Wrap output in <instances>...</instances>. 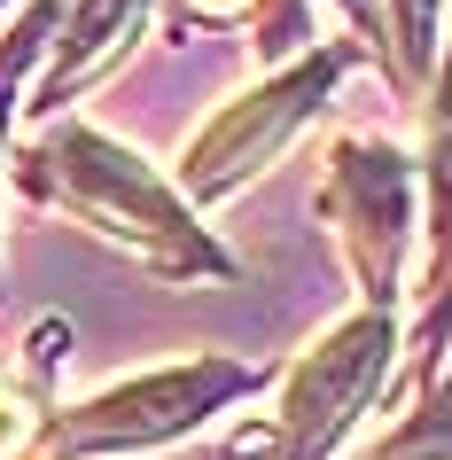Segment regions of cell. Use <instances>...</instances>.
I'll return each instance as SVG.
<instances>
[{
	"mask_svg": "<svg viewBox=\"0 0 452 460\" xmlns=\"http://www.w3.org/2000/svg\"><path fill=\"white\" fill-rule=\"evenodd\" d=\"M429 188H437V250H452V63L445 86H437V110H429Z\"/></svg>",
	"mask_w": 452,
	"mask_h": 460,
	"instance_id": "cell-7",
	"label": "cell"
},
{
	"mask_svg": "<svg viewBox=\"0 0 452 460\" xmlns=\"http://www.w3.org/2000/svg\"><path fill=\"white\" fill-rule=\"evenodd\" d=\"M351 63V48H328V55H305L297 71H281L273 86H258V94H242V102H226L203 133L188 141V164H180V188L188 195H226V188H242L250 172L273 156V148L297 133V125L320 110V94L335 86V71Z\"/></svg>",
	"mask_w": 452,
	"mask_h": 460,
	"instance_id": "cell-3",
	"label": "cell"
},
{
	"mask_svg": "<svg viewBox=\"0 0 452 460\" xmlns=\"http://www.w3.org/2000/svg\"><path fill=\"white\" fill-rule=\"evenodd\" d=\"M31 437H40V413H31L16 390H0V460H8V453H24Z\"/></svg>",
	"mask_w": 452,
	"mask_h": 460,
	"instance_id": "cell-9",
	"label": "cell"
},
{
	"mask_svg": "<svg viewBox=\"0 0 452 460\" xmlns=\"http://www.w3.org/2000/svg\"><path fill=\"white\" fill-rule=\"evenodd\" d=\"M382 367H390V320L359 313L343 320L320 351H305V367L281 390V421H273V453L281 460H320L335 437L359 421V406L375 398Z\"/></svg>",
	"mask_w": 452,
	"mask_h": 460,
	"instance_id": "cell-4",
	"label": "cell"
},
{
	"mask_svg": "<svg viewBox=\"0 0 452 460\" xmlns=\"http://www.w3.org/2000/svg\"><path fill=\"white\" fill-rule=\"evenodd\" d=\"M258 383L250 367L235 359H188V367H156V375H133V383L102 390L86 406L63 413L55 429V453L48 460H78V453H125V445H164V437L195 429L211 406L242 398Z\"/></svg>",
	"mask_w": 452,
	"mask_h": 460,
	"instance_id": "cell-2",
	"label": "cell"
},
{
	"mask_svg": "<svg viewBox=\"0 0 452 460\" xmlns=\"http://www.w3.org/2000/svg\"><path fill=\"white\" fill-rule=\"evenodd\" d=\"M141 16H148V0H78L71 31H63V48H55V71H48V86H40V110H63L71 86H86V78L141 31Z\"/></svg>",
	"mask_w": 452,
	"mask_h": 460,
	"instance_id": "cell-6",
	"label": "cell"
},
{
	"mask_svg": "<svg viewBox=\"0 0 452 460\" xmlns=\"http://www.w3.org/2000/svg\"><path fill=\"white\" fill-rule=\"evenodd\" d=\"M413 437H452V390H445V398H437V406L421 413V421H413V429H405V445H413Z\"/></svg>",
	"mask_w": 452,
	"mask_h": 460,
	"instance_id": "cell-10",
	"label": "cell"
},
{
	"mask_svg": "<svg viewBox=\"0 0 452 460\" xmlns=\"http://www.w3.org/2000/svg\"><path fill=\"white\" fill-rule=\"evenodd\" d=\"M429 31H437V0H398V55H405V71L429 63Z\"/></svg>",
	"mask_w": 452,
	"mask_h": 460,
	"instance_id": "cell-8",
	"label": "cell"
},
{
	"mask_svg": "<svg viewBox=\"0 0 452 460\" xmlns=\"http://www.w3.org/2000/svg\"><path fill=\"white\" fill-rule=\"evenodd\" d=\"M195 16H211V24H226V16H250V8H258V0H188Z\"/></svg>",
	"mask_w": 452,
	"mask_h": 460,
	"instance_id": "cell-11",
	"label": "cell"
},
{
	"mask_svg": "<svg viewBox=\"0 0 452 460\" xmlns=\"http://www.w3.org/2000/svg\"><path fill=\"white\" fill-rule=\"evenodd\" d=\"M31 188H55L71 211H86L94 226H110L118 243H133L148 266H164V273H226V258H218V250L195 234V218L180 211V195H172L133 148H118L110 133H94V125H63V133L31 156Z\"/></svg>",
	"mask_w": 452,
	"mask_h": 460,
	"instance_id": "cell-1",
	"label": "cell"
},
{
	"mask_svg": "<svg viewBox=\"0 0 452 460\" xmlns=\"http://www.w3.org/2000/svg\"><path fill=\"white\" fill-rule=\"evenodd\" d=\"M405 156L375 141H343L328 156V203L343 211V234H351V258L367 273V289L390 296V273H398L405 250Z\"/></svg>",
	"mask_w": 452,
	"mask_h": 460,
	"instance_id": "cell-5",
	"label": "cell"
},
{
	"mask_svg": "<svg viewBox=\"0 0 452 460\" xmlns=\"http://www.w3.org/2000/svg\"><path fill=\"white\" fill-rule=\"evenodd\" d=\"M343 8H351V16H359V24H367V31H375V0H343Z\"/></svg>",
	"mask_w": 452,
	"mask_h": 460,
	"instance_id": "cell-12",
	"label": "cell"
}]
</instances>
